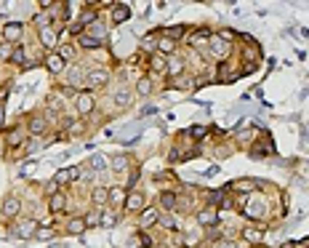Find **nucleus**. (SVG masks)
<instances>
[{
    "mask_svg": "<svg viewBox=\"0 0 309 248\" xmlns=\"http://www.w3.org/2000/svg\"><path fill=\"white\" fill-rule=\"evenodd\" d=\"M208 56L213 62H227L229 56H232V43H227V40H221L219 35H211V43H208Z\"/></svg>",
    "mask_w": 309,
    "mask_h": 248,
    "instance_id": "f257e3e1",
    "label": "nucleus"
},
{
    "mask_svg": "<svg viewBox=\"0 0 309 248\" xmlns=\"http://www.w3.org/2000/svg\"><path fill=\"white\" fill-rule=\"evenodd\" d=\"M75 110H78V118H88L93 110H96V96H93V91L83 88L78 93V99H75Z\"/></svg>",
    "mask_w": 309,
    "mask_h": 248,
    "instance_id": "f03ea898",
    "label": "nucleus"
},
{
    "mask_svg": "<svg viewBox=\"0 0 309 248\" xmlns=\"http://www.w3.org/2000/svg\"><path fill=\"white\" fill-rule=\"evenodd\" d=\"M37 40H40V45L48 54H53L56 48H59V30H53V27H43V30H37Z\"/></svg>",
    "mask_w": 309,
    "mask_h": 248,
    "instance_id": "7ed1b4c3",
    "label": "nucleus"
},
{
    "mask_svg": "<svg viewBox=\"0 0 309 248\" xmlns=\"http://www.w3.org/2000/svg\"><path fill=\"white\" fill-rule=\"evenodd\" d=\"M144 208H147V197H144V192H139V189L128 192L126 206H123V211H126V214H142Z\"/></svg>",
    "mask_w": 309,
    "mask_h": 248,
    "instance_id": "20e7f679",
    "label": "nucleus"
},
{
    "mask_svg": "<svg viewBox=\"0 0 309 248\" xmlns=\"http://www.w3.org/2000/svg\"><path fill=\"white\" fill-rule=\"evenodd\" d=\"M131 102H134V88H128V85H117L115 93H112V104H115L117 110H128Z\"/></svg>",
    "mask_w": 309,
    "mask_h": 248,
    "instance_id": "39448f33",
    "label": "nucleus"
},
{
    "mask_svg": "<svg viewBox=\"0 0 309 248\" xmlns=\"http://www.w3.org/2000/svg\"><path fill=\"white\" fill-rule=\"evenodd\" d=\"M195 219H198L200 227H213V224H219V208L205 206L200 211H195Z\"/></svg>",
    "mask_w": 309,
    "mask_h": 248,
    "instance_id": "423d86ee",
    "label": "nucleus"
},
{
    "mask_svg": "<svg viewBox=\"0 0 309 248\" xmlns=\"http://www.w3.org/2000/svg\"><path fill=\"white\" fill-rule=\"evenodd\" d=\"M168 78H181V75H187V62H184V56L179 54H173V56H168V70H165Z\"/></svg>",
    "mask_w": 309,
    "mask_h": 248,
    "instance_id": "0eeeda50",
    "label": "nucleus"
},
{
    "mask_svg": "<svg viewBox=\"0 0 309 248\" xmlns=\"http://www.w3.org/2000/svg\"><path fill=\"white\" fill-rule=\"evenodd\" d=\"M160 208H152V206H147L142 214H139V227H142V230H147V227H157V222H160Z\"/></svg>",
    "mask_w": 309,
    "mask_h": 248,
    "instance_id": "6e6552de",
    "label": "nucleus"
},
{
    "mask_svg": "<svg viewBox=\"0 0 309 248\" xmlns=\"http://www.w3.org/2000/svg\"><path fill=\"white\" fill-rule=\"evenodd\" d=\"M107 83H109V72H107V70H91V72H86V85H88V91L101 88V85H107Z\"/></svg>",
    "mask_w": 309,
    "mask_h": 248,
    "instance_id": "1a4fd4ad",
    "label": "nucleus"
},
{
    "mask_svg": "<svg viewBox=\"0 0 309 248\" xmlns=\"http://www.w3.org/2000/svg\"><path fill=\"white\" fill-rule=\"evenodd\" d=\"M27 131H30L32 136H40V133H45V131H48V115L35 112V115L30 118V123H27Z\"/></svg>",
    "mask_w": 309,
    "mask_h": 248,
    "instance_id": "9d476101",
    "label": "nucleus"
},
{
    "mask_svg": "<svg viewBox=\"0 0 309 248\" xmlns=\"http://www.w3.org/2000/svg\"><path fill=\"white\" fill-rule=\"evenodd\" d=\"M240 237H242V240H245L248 245L259 248V245H261V240H264V230H261V227H242Z\"/></svg>",
    "mask_w": 309,
    "mask_h": 248,
    "instance_id": "9b49d317",
    "label": "nucleus"
},
{
    "mask_svg": "<svg viewBox=\"0 0 309 248\" xmlns=\"http://www.w3.org/2000/svg\"><path fill=\"white\" fill-rule=\"evenodd\" d=\"M43 64H45V70H48L51 75H61L64 70H67V62H64V59H61V56L56 54V51L45 56V62H43Z\"/></svg>",
    "mask_w": 309,
    "mask_h": 248,
    "instance_id": "f8f14e48",
    "label": "nucleus"
},
{
    "mask_svg": "<svg viewBox=\"0 0 309 248\" xmlns=\"http://www.w3.org/2000/svg\"><path fill=\"white\" fill-rule=\"evenodd\" d=\"M176 203H179V195H176L173 189L160 192V211L163 214H176Z\"/></svg>",
    "mask_w": 309,
    "mask_h": 248,
    "instance_id": "ddd939ff",
    "label": "nucleus"
},
{
    "mask_svg": "<svg viewBox=\"0 0 309 248\" xmlns=\"http://www.w3.org/2000/svg\"><path fill=\"white\" fill-rule=\"evenodd\" d=\"M91 200H93V206H96V208H104V206L109 203V187H107V184L93 187V189H91Z\"/></svg>",
    "mask_w": 309,
    "mask_h": 248,
    "instance_id": "4468645a",
    "label": "nucleus"
},
{
    "mask_svg": "<svg viewBox=\"0 0 309 248\" xmlns=\"http://www.w3.org/2000/svg\"><path fill=\"white\" fill-rule=\"evenodd\" d=\"M37 224H40V222H37V219H22V222H19L16 224V235L19 237H32L35 232H37Z\"/></svg>",
    "mask_w": 309,
    "mask_h": 248,
    "instance_id": "2eb2a0df",
    "label": "nucleus"
},
{
    "mask_svg": "<svg viewBox=\"0 0 309 248\" xmlns=\"http://www.w3.org/2000/svg\"><path fill=\"white\" fill-rule=\"evenodd\" d=\"M19 211H22V200H19L16 195H8L3 200V216L6 219H14V216H19Z\"/></svg>",
    "mask_w": 309,
    "mask_h": 248,
    "instance_id": "dca6fc26",
    "label": "nucleus"
},
{
    "mask_svg": "<svg viewBox=\"0 0 309 248\" xmlns=\"http://www.w3.org/2000/svg\"><path fill=\"white\" fill-rule=\"evenodd\" d=\"M22 32H24V24L22 22H11V24L3 27V40L6 43H16L19 37H22Z\"/></svg>",
    "mask_w": 309,
    "mask_h": 248,
    "instance_id": "f3484780",
    "label": "nucleus"
},
{
    "mask_svg": "<svg viewBox=\"0 0 309 248\" xmlns=\"http://www.w3.org/2000/svg\"><path fill=\"white\" fill-rule=\"evenodd\" d=\"M67 195H64V192H56V195H51L48 197V211L51 214H64V211H67Z\"/></svg>",
    "mask_w": 309,
    "mask_h": 248,
    "instance_id": "a211bd4d",
    "label": "nucleus"
},
{
    "mask_svg": "<svg viewBox=\"0 0 309 248\" xmlns=\"http://www.w3.org/2000/svg\"><path fill=\"white\" fill-rule=\"evenodd\" d=\"M128 19H131V6H126V3L112 6V24H123Z\"/></svg>",
    "mask_w": 309,
    "mask_h": 248,
    "instance_id": "6ab92c4d",
    "label": "nucleus"
},
{
    "mask_svg": "<svg viewBox=\"0 0 309 248\" xmlns=\"http://www.w3.org/2000/svg\"><path fill=\"white\" fill-rule=\"evenodd\" d=\"M176 48H179V43H173V40H168V37H157V45H155V51L157 54H160V56H165V59H168V56H173L176 54Z\"/></svg>",
    "mask_w": 309,
    "mask_h": 248,
    "instance_id": "aec40b11",
    "label": "nucleus"
},
{
    "mask_svg": "<svg viewBox=\"0 0 309 248\" xmlns=\"http://www.w3.org/2000/svg\"><path fill=\"white\" fill-rule=\"evenodd\" d=\"M64 230H67V235H83L88 227H86V219L83 216H70V222H67Z\"/></svg>",
    "mask_w": 309,
    "mask_h": 248,
    "instance_id": "412c9836",
    "label": "nucleus"
},
{
    "mask_svg": "<svg viewBox=\"0 0 309 248\" xmlns=\"http://www.w3.org/2000/svg\"><path fill=\"white\" fill-rule=\"evenodd\" d=\"M259 187H261V184L256 182V179H240V182L232 184V189H235V192H245V195H254Z\"/></svg>",
    "mask_w": 309,
    "mask_h": 248,
    "instance_id": "4be33fe9",
    "label": "nucleus"
},
{
    "mask_svg": "<svg viewBox=\"0 0 309 248\" xmlns=\"http://www.w3.org/2000/svg\"><path fill=\"white\" fill-rule=\"evenodd\" d=\"M160 35H163V37H168V40H173V43H179V40H184L187 27H184V24H179V27H163Z\"/></svg>",
    "mask_w": 309,
    "mask_h": 248,
    "instance_id": "5701e85b",
    "label": "nucleus"
},
{
    "mask_svg": "<svg viewBox=\"0 0 309 248\" xmlns=\"http://www.w3.org/2000/svg\"><path fill=\"white\" fill-rule=\"evenodd\" d=\"M78 45H80V48H86V51H99V48H104V43L96 40V37H91L88 32H83V35L78 37Z\"/></svg>",
    "mask_w": 309,
    "mask_h": 248,
    "instance_id": "b1692460",
    "label": "nucleus"
},
{
    "mask_svg": "<svg viewBox=\"0 0 309 248\" xmlns=\"http://www.w3.org/2000/svg\"><path fill=\"white\" fill-rule=\"evenodd\" d=\"M24 128L22 126H14L11 131H8V136H6V141H8V147H22L24 144Z\"/></svg>",
    "mask_w": 309,
    "mask_h": 248,
    "instance_id": "393cba45",
    "label": "nucleus"
},
{
    "mask_svg": "<svg viewBox=\"0 0 309 248\" xmlns=\"http://www.w3.org/2000/svg\"><path fill=\"white\" fill-rule=\"evenodd\" d=\"M152 88H155L152 78H149V75H142V78L136 80V88H134V93H139V96H149V93H152Z\"/></svg>",
    "mask_w": 309,
    "mask_h": 248,
    "instance_id": "a878e982",
    "label": "nucleus"
},
{
    "mask_svg": "<svg viewBox=\"0 0 309 248\" xmlns=\"http://www.w3.org/2000/svg\"><path fill=\"white\" fill-rule=\"evenodd\" d=\"M126 197H128V189L126 187H109V203L112 206H126Z\"/></svg>",
    "mask_w": 309,
    "mask_h": 248,
    "instance_id": "bb28decb",
    "label": "nucleus"
},
{
    "mask_svg": "<svg viewBox=\"0 0 309 248\" xmlns=\"http://www.w3.org/2000/svg\"><path fill=\"white\" fill-rule=\"evenodd\" d=\"M86 32H88L91 37H96V40H101V43L107 40V24H104V22H93Z\"/></svg>",
    "mask_w": 309,
    "mask_h": 248,
    "instance_id": "cd10ccee",
    "label": "nucleus"
},
{
    "mask_svg": "<svg viewBox=\"0 0 309 248\" xmlns=\"http://www.w3.org/2000/svg\"><path fill=\"white\" fill-rule=\"evenodd\" d=\"M56 54H59L64 62H75V59H78V48H75L72 43H64V45H59V48H56Z\"/></svg>",
    "mask_w": 309,
    "mask_h": 248,
    "instance_id": "c85d7f7f",
    "label": "nucleus"
},
{
    "mask_svg": "<svg viewBox=\"0 0 309 248\" xmlns=\"http://www.w3.org/2000/svg\"><path fill=\"white\" fill-rule=\"evenodd\" d=\"M149 70L165 75V70H168V59H165V56H160V54H155L152 59H149Z\"/></svg>",
    "mask_w": 309,
    "mask_h": 248,
    "instance_id": "c756f323",
    "label": "nucleus"
},
{
    "mask_svg": "<svg viewBox=\"0 0 309 248\" xmlns=\"http://www.w3.org/2000/svg\"><path fill=\"white\" fill-rule=\"evenodd\" d=\"M211 43V32H192L190 35V45L192 48H200V45H208Z\"/></svg>",
    "mask_w": 309,
    "mask_h": 248,
    "instance_id": "7c9ffc66",
    "label": "nucleus"
},
{
    "mask_svg": "<svg viewBox=\"0 0 309 248\" xmlns=\"http://www.w3.org/2000/svg\"><path fill=\"white\" fill-rule=\"evenodd\" d=\"M128 163H131L128 155H112V158H109V168H112V171H117V174H120V171H126V168H128Z\"/></svg>",
    "mask_w": 309,
    "mask_h": 248,
    "instance_id": "2f4dec72",
    "label": "nucleus"
},
{
    "mask_svg": "<svg viewBox=\"0 0 309 248\" xmlns=\"http://www.w3.org/2000/svg\"><path fill=\"white\" fill-rule=\"evenodd\" d=\"M101 214H104V208H93V211H88L86 216V227H99L101 224Z\"/></svg>",
    "mask_w": 309,
    "mask_h": 248,
    "instance_id": "473e14b6",
    "label": "nucleus"
},
{
    "mask_svg": "<svg viewBox=\"0 0 309 248\" xmlns=\"http://www.w3.org/2000/svg\"><path fill=\"white\" fill-rule=\"evenodd\" d=\"M91 168L96 171V174L104 176V171H107V158H104V155H93V158H91Z\"/></svg>",
    "mask_w": 309,
    "mask_h": 248,
    "instance_id": "72a5a7b5",
    "label": "nucleus"
},
{
    "mask_svg": "<svg viewBox=\"0 0 309 248\" xmlns=\"http://www.w3.org/2000/svg\"><path fill=\"white\" fill-rule=\"evenodd\" d=\"M157 224H160L163 230L171 232V230H176V216L173 214H160V222H157Z\"/></svg>",
    "mask_w": 309,
    "mask_h": 248,
    "instance_id": "f704fd0d",
    "label": "nucleus"
},
{
    "mask_svg": "<svg viewBox=\"0 0 309 248\" xmlns=\"http://www.w3.org/2000/svg\"><path fill=\"white\" fill-rule=\"evenodd\" d=\"M53 182L64 187V184H72V176H70V168H61V171H56V176H53Z\"/></svg>",
    "mask_w": 309,
    "mask_h": 248,
    "instance_id": "c9c22d12",
    "label": "nucleus"
},
{
    "mask_svg": "<svg viewBox=\"0 0 309 248\" xmlns=\"http://www.w3.org/2000/svg\"><path fill=\"white\" fill-rule=\"evenodd\" d=\"M115 224H117V214H109V211L101 214V224L99 227H115Z\"/></svg>",
    "mask_w": 309,
    "mask_h": 248,
    "instance_id": "e433bc0d",
    "label": "nucleus"
},
{
    "mask_svg": "<svg viewBox=\"0 0 309 248\" xmlns=\"http://www.w3.org/2000/svg\"><path fill=\"white\" fill-rule=\"evenodd\" d=\"M48 110L61 112V115H64V102H61V96H51V99H48Z\"/></svg>",
    "mask_w": 309,
    "mask_h": 248,
    "instance_id": "4c0bfd02",
    "label": "nucleus"
},
{
    "mask_svg": "<svg viewBox=\"0 0 309 248\" xmlns=\"http://www.w3.org/2000/svg\"><path fill=\"white\" fill-rule=\"evenodd\" d=\"M11 62H14V64H22V67H24V64H27V51H24V48H16V51L11 54Z\"/></svg>",
    "mask_w": 309,
    "mask_h": 248,
    "instance_id": "58836bf2",
    "label": "nucleus"
},
{
    "mask_svg": "<svg viewBox=\"0 0 309 248\" xmlns=\"http://www.w3.org/2000/svg\"><path fill=\"white\" fill-rule=\"evenodd\" d=\"M56 232L51 230V227H37V232H35V237H40V240H48V237H53Z\"/></svg>",
    "mask_w": 309,
    "mask_h": 248,
    "instance_id": "ea45409f",
    "label": "nucleus"
},
{
    "mask_svg": "<svg viewBox=\"0 0 309 248\" xmlns=\"http://www.w3.org/2000/svg\"><path fill=\"white\" fill-rule=\"evenodd\" d=\"M184 243H187V248H195V245H200V235H195V232H190L184 237Z\"/></svg>",
    "mask_w": 309,
    "mask_h": 248,
    "instance_id": "a19ab883",
    "label": "nucleus"
},
{
    "mask_svg": "<svg viewBox=\"0 0 309 248\" xmlns=\"http://www.w3.org/2000/svg\"><path fill=\"white\" fill-rule=\"evenodd\" d=\"M219 37H221V40H227V43H235V32L227 30V27H224V30H219Z\"/></svg>",
    "mask_w": 309,
    "mask_h": 248,
    "instance_id": "79ce46f5",
    "label": "nucleus"
},
{
    "mask_svg": "<svg viewBox=\"0 0 309 248\" xmlns=\"http://www.w3.org/2000/svg\"><path fill=\"white\" fill-rule=\"evenodd\" d=\"M56 192H61V187L59 184H56V182H48V184H45V195H56Z\"/></svg>",
    "mask_w": 309,
    "mask_h": 248,
    "instance_id": "37998d69",
    "label": "nucleus"
},
{
    "mask_svg": "<svg viewBox=\"0 0 309 248\" xmlns=\"http://www.w3.org/2000/svg\"><path fill=\"white\" fill-rule=\"evenodd\" d=\"M213 248H237V243L235 240H216V243H213Z\"/></svg>",
    "mask_w": 309,
    "mask_h": 248,
    "instance_id": "c03bdc74",
    "label": "nucleus"
},
{
    "mask_svg": "<svg viewBox=\"0 0 309 248\" xmlns=\"http://www.w3.org/2000/svg\"><path fill=\"white\" fill-rule=\"evenodd\" d=\"M192 133H195V139H205V133H208V128H203V126L198 128V126H195V128H192Z\"/></svg>",
    "mask_w": 309,
    "mask_h": 248,
    "instance_id": "a18cd8bd",
    "label": "nucleus"
},
{
    "mask_svg": "<svg viewBox=\"0 0 309 248\" xmlns=\"http://www.w3.org/2000/svg\"><path fill=\"white\" fill-rule=\"evenodd\" d=\"M0 128H3V104H0Z\"/></svg>",
    "mask_w": 309,
    "mask_h": 248,
    "instance_id": "49530a36",
    "label": "nucleus"
},
{
    "mask_svg": "<svg viewBox=\"0 0 309 248\" xmlns=\"http://www.w3.org/2000/svg\"><path fill=\"white\" fill-rule=\"evenodd\" d=\"M152 248H168V245H165V243H155Z\"/></svg>",
    "mask_w": 309,
    "mask_h": 248,
    "instance_id": "de8ad7c7",
    "label": "nucleus"
}]
</instances>
